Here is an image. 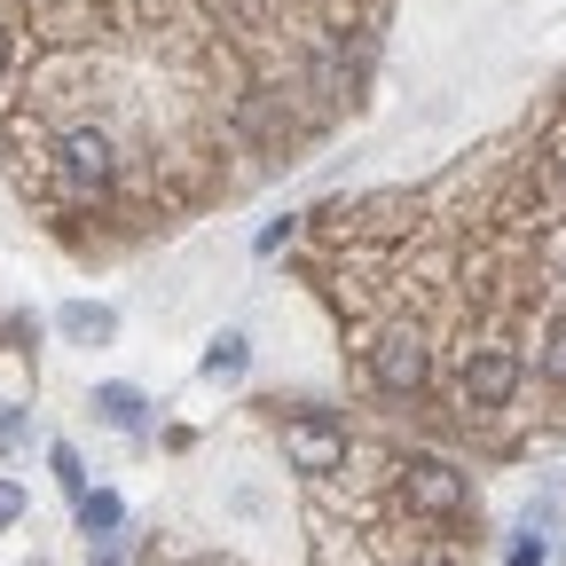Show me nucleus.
<instances>
[{"label":"nucleus","mask_w":566,"mask_h":566,"mask_svg":"<svg viewBox=\"0 0 566 566\" xmlns=\"http://www.w3.org/2000/svg\"><path fill=\"white\" fill-rule=\"evenodd\" d=\"M283 457H292L300 472H338L346 464V433L331 417H292L283 424Z\"/></svg>","instance_id":"1"},{"label":"nucleus","mask_w":566,"mask_h":566,"mask_svg":"<svg viewBox=\"0 0 566 566\" xmlns=\"http://www.w3.org/2000/svg\"><path fill=\"white\" fill-rule=\"evenodd\" d=\"M464 495H472V488H464L457 464H441V457H417V464H409V504H417V512H464Z\"/></svg>","instance_id":"2"},{"label":"nucleus","mask_w":566,"mask_h":566,"mask_svg":"<svg viewBox=\"0 0 566 566\" xmlns=\"http://www.w3.org/2000/svg\"><path fill=\"white\" fill-rule=\"evenodd\" d=\"M512 386H520V363H512L504 346H480L472 363H464V401H480V409L512 401Z\"/></svg>","instance_id":"3"},{"label":"nucleus","mask_w":566,"mask_h":566,"mask_svg":"<svg viewBox=\"0 0 566 566\" xmlns=\"http://www.w3.org/2000/svg\"><path fill=\"white\" fill-rule=\"evenodd\" d=\"M370 370H378V386H386V394H417V386H424V346H417L409 331H394V338H378Z\"/></svg>","instance_id":"4"},{"label":"nucleus","mask_w":566,"mask_h":566,"mask_svg":"<svg viewBox=\"0 0 566 566\" xmlns=\"http://www.w3.org/2000/svg\"><path fill=\"white\" fill-rule=\"evenodd\" d=\"M55 331H63L71 346H111V338H118V315H111L103 300H63Z\"/></svg>","instance_id":"5"},{"label":"nucleus","mask_w":566,"mask_h":566,"mask_svg":"<svg viewBox=\"0 0 566 566\" xmlns=\"http://www.w3.org/2000/svg\"><path fill=\"white\" fill-rule=\"evenodd\" d=\"M63 166L80 174V181H111V142L87 134V126H80V134H63Z\"/></svg>","instance_id":"6"},{"label":"nucleus","mask_w":566,"mask_h":566,"mask_svg":"<svg viewBox=\"0 0 566 566\" xmlns=\"http://www.w3.org/2000/svg\"><path fill=\"white\" fill-rule=\"evenodd\" d=\"M244 363H252V338L244 331H221V338L205 346V378H237Z\"/></svg>","instance_id":"7"},{"label":"nucleus","mask_w":566,"mask_h":566,"mask_svg":"<svg viewBox=\"0 0 566 566\" xmlns=\"http://www.w3.org/2000/svg\"><path fill=\"white\" fill-rule=\"evenodd\" d=\"M95 409H103V424H118V433H142V394L134 386H95Z\"/></svg>","instance_id":"8"},{"label":"nucleus","mask_w":566,"mask_h":566,"mask_svg":"<svg viewBox=\"0 0 566 566\" xmlns=\"http://www.w3.org/2000/svg\"><path fill=\"white\" fill-rule=\"evenodd\" d=\"M118 520H126L118 495H103V488H87V495H80V527H87V535H111Z\"/></svg>","instance_id":"9"},{"label":"nucleus","mask_w":566,"mask_h":566,"mask_svg":"<svg viewBox=\"0 0 566 566\" xmlns=\"http://www.w3.org/2000/svg\"><path fill=\"white\" fill-rule=\"evenodd\" d=\"M48 464H55V480H63L71 495H87V464H80V449H63V441H55V449H48Z\"/></svg>","instance_id":"10"},{"label":"nucleus","mask_w":566,"mask_h":566,"mask_svg":"<svg viewBox=\"0 0 566 566\" xmlns=\"http://www.w3.org/2000/svg\"><path fill=\"white\" fill-rule=\"evenodd\" d=\"M17 449H24V409L0 401V457H17Z\"/></svg>","instance_id":"11"},{"label":"nucleus","mask_w":566,"mask_h":566,"mask_svg":"<svg viewBox=\"0 0 566 566\" xmlns=\"http://www.w3.org/2000/svg\"><path fill=\"white\" fill-rule=\"evenodd\" d=\"M229 504H237V512H244V520H260V512H268V488H252V480H244V488H237V495H229Z\"/></svg>","instance_id":"12"},{"label":"nucleus","mask_w":566,"mask_h":566,"mask_svg":"<svg viewBox=\"0 0 566 566\" xmlns=\"http://www.w3.org/2000/svg\"><path fill=\"white\" fill-rule=\"evenodd\" d=\"M17 512H24V495H17V480H0V527H9Z\"/></svg>","instance_id":"13"},{"label":"nucleus","mask_w":566,"mask_h":566,"mask_svg":"<svg viewBox=\"0 0 566 566\" xmlns=\"http://www.w3.org/2000/svg\"><path fill=\"white\" fill-rule=\"evenodd\" d=\"M512 566H543V535H527V543H512Z\"/></svg>","instance_id":"14"},{"label":"nucleus","mask_w":566,"mask_h":566,"mask_svg":"<svg viewBox=\"0 0 566 566\" xmlns=\"http://www.w3.org/2000/svg\"><path fill=\"white\" fill-rule=\"evenodd\" d=\"M551 370H558V378H566V331H558V346H551Z\"/></svg>","instance_id":"15"},{"label":"nucleus","mask_w":566,"mask_h":566,"mask_svg":"<svg viewBox=\"0 0 566 566\" xmlns=\"http://www.w3.org/2000/svg\"><path fill=\"white\" fill-rule=\"evenodd\" d=\"M0 63H9V40H0Z\"/></svg>","instance_id":"16"},{"label":"nucleus","mask_w":566,"mask_h":566,"mask_svg":"<svg viewBox=\"0 0 566 566\" xmlns=\"http://www.w3.org/2000/svg\"><path fill=\"white\" fill-rule=\"evenodd\" d=\"M424 566H441V558H424Z\"/></svg>","instance_id":"17"}]
</instances>
